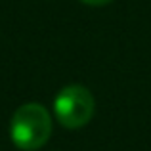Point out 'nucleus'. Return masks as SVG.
Masks as SVG:
<instances>
[{
  "mask_svg": "<svg viewBox=\"0 0 151 151\" xmlns=\"http://www.w3.org/2000/svg\"><path fill=\"white\" fill-rule=\"evenodd\" d=\"M52 117L40 103H25L14 113L10 122V136L15 147L37 151L50 140Z\"/></svg>",
  "mask_w": 151,
  "mask_h": 151,
  "instance_id": "nucleus-1",
  "label": "nucleus"
},
{
  "mask_svg": "<svg viewBox=\"0 0 151 151\" xmlns=\"http://www.w3.org/2000/svg\"><path fill=\"white\" fill-rule=\"evenodd\" d=\"M96 101L88 88L81 84H69L59 90L54 100V113L59 124L65 128H82L94 117Z\"/></svg>",
  "mask_w": 151,
  "mask_h": 151,
  "instance_id": "nucleus-2",
  "label": "nucleus"
},
{
  "mask_svg": "<svg viewBox=\"0 0 151 151\" xmlns=\"http://www.w3.org/2000/svg\"><path fill=\"white\" fill-rule=\"evenodd\" d=\"M82 4H88V6H105V4L113 2V0H81Z\"/></svg>",
  "mask_w": 151,
  "mask_h": 151,
  "instance_id": "nucleus-3",
  "label": "nucleus"
}]
</instances>
